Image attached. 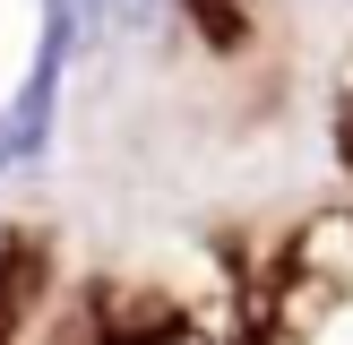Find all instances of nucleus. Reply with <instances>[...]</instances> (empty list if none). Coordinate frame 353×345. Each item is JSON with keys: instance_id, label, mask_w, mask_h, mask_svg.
Wrapping results in <instances>:
<instances>
[{"instance_id": "1", "label": "nucleus", "mask_w": 353, "mask_h": 345, "mask_svg": "<svg viewBox=\"0 0 353 345\" xmlns=\"http://www.w3.org/2000/svg\"><path fill=\"white\" fill-rule=\"evenodd\" d=\"M345 155H353V95H345Z\"/></svg>"}, {"instance_id": "2", "label": "nucleus", "mask_w": 353, "mask_h": 345, "mask_svg": "<svg viewBox=\"0 0 353 345\" xmlns=\"http://www.w3.org/2000/svg\"><path fill=\"white\" fill-rule=\"evenodd\" d=\"M0 147H9V138H0Z\"/></svg>"}]
</instances>
